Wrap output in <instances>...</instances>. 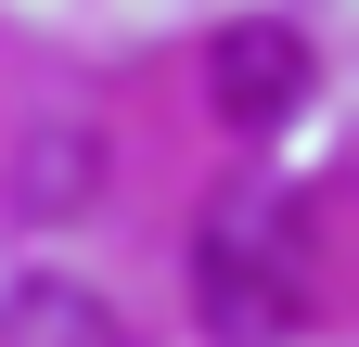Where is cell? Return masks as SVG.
Instances as JSON below:
<instances>
[{"label":"cell","mask_w":359,"mask_h":347,"mask_svg":"<svg viewBox=\"0 0 359 347\" xmlns=\"http://www.w3.org/2000/svg\"><path fill=\"white\" fill-rule=\"evenodd\" d=\"M193 322L218 347H283L308 322V193L295 181H231L193 232Z\"/></svg>","instance_id":"cell-1"},{"label":"cell","mask_w":359,"mask_h":347,"mask_svg":"<svg viewBox=\"0 0 359 347\" xmlns=\"http://www.w3.org/2000/svg\"><path fill=\"white\" fill-rule=\"evenodd\" d=\"M205 103L231 116V129H295V103H308V39L283 26V13H244V26H218L205 39Z\"/></svg>","instance_id":"cell-2"},{"label":"cell","mask_w":359,"mask_h":347,"mask_svg":"<svg viewBox=\"0 0 359 347\" xmlns=\"http://www.w3.org/2000/svg\"><path fill=\"white\" fill-rule=\"evenodd\" d=\"M26 206H39V219H52V206H90V129L26 142Z\"/></svg>","instance_id":"cell-3"}]
</instances>
